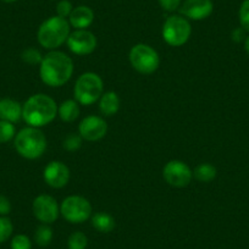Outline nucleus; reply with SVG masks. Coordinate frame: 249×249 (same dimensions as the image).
Instances as JSON below:
<instances>
[{"mask_svg":"<svg viewBox=\"0 0 249 249\" xmlns=\"http://www.w3.org/2000/svg\"><path fill=\"white\" fill-rule=\"evenodd\" d=\"M73 73V61L66 53L50 50L43 56L39 65V75L49 87H61L69 82Z\"/></svg>","mask_w":249,"mask_h":249,"instance_id":"nucleus-1","label":"nucleus"},{"mask_svg":"<svg viewBox=\"0 0 249 249\" xmlns=\"http://www.w3.org/2000/svg\"><path fill=\"white\" fill-rule=\"evenodd\" d=\"M57 105L52 97L43 93L33 94L22 105V119L32 127H43L54 121Z\"/></svg>","mask_w":249,"mask_h":249,"instance_id":"nucleus-2","label":"nucleus"},{"mask_svg":"<svg viewBox=\"0 0 249 249\" xmlns=\"http://www.w3.org/2000/svg\"><path fill=\"white\" fill-rule=\"evenodd\" d=\"M70 22L60 16H52L39 26L37 32L38 43L44 49L56 50L68 42L70 36Z\"/></svg>","mask_w":249,"mask_h":249,"instance_id":"nucleus-3","label":"nucleus"},{"mask_svg":"<svg viewBox=\"0 0 249 249\" xmlns=\"http://www.w3.org/2000/svg\"><path fill=\"white\" fill-rule=\"evenodd\" d=\"M15 148L25 159H38L47 149V138L39 128L28 126L15 136Z\"/></svg>","mask_w":249,"mask_h":249,"instance_id":"nucleus-4","label":"nucleus"},{"mask_svg":"<svg viewBox=\"0 0 249 249\" xmlns=\"http://www.w3.org/2000/svg\"><path fill=\"white\" fill-rule=\"evenodd\" d=\"M104 93L102 77L95 72H85L77 78L73 88L75 100L81 105H92Z\"/></svg>","mask_w":249,"mask_h":249,"instance_id":"nucleus-5","label":"nucleus"},{"mask_svg":"<svg viewBox=\"0 0 249 249\" xmlns=\"http://www.w3.org/2000/svg\"><path fill=\"white\" fill-rule=\"evenodd\" d=\"M192 35L190 20L182 15H171L162 25V39L171 47H181L186 44Z\"/></svg>","mask_w":249,"mask_h":249,"instance_id":"nucleus-6","label":"nucleus"},{"mask_svg":"<svg viewBox=\"0 0 249 249\" xmlns=\"http://www.w3.org/2000/svg\"><path fill=\"white\" fill-rule=\"evenodd\" d=\"M128 57H130L132 68L143 75H150L159 69V54L154 48L144 43L133 45L130 50Z\"/></svg>","mask_w":249,"mask_h":249,"instance_id":"nucleus-7","label":"nucleus"},{"mask_svg":"<svg viewBox=\"0 0 249 249\" xmlns=\"http://www.w3.org/2000/svg\"><path fill=\"white\" fill-rule=\"evenodd\" d=\"M92 204L82 196H69L60 205V214L71 224H82L92 216Z\"/></svg>","mask_w":249,"mask_h":249,"instance_id":"nucleus-8","label":"nucleus"},{"mask_svg":"<svg viewBox=\"0 0 249 249\" xmlns=\"http://www.w3.org/2000/svg\"><path fill=\"white\" fill-rule=\"evenodd\" d=\"M162 177L167 184L175 188H183L191 183L193 171L188 165L181 160H170L162 169Z\"/></svg>","mask_w":249,"mask_h":249,"instance_id":"nucleus-9","label":"nucleus"},{"mask_svg":"<svg viewBox=\"0 0 249 249\" xmlns=\"http://www.w3.org/2000/svg\"><path fill=\"white\" fill-rule=\"evenodd\" d=\"M32 212L38 221L50 225L59 217L60 207L54 197L49 195H40L33 200Z\"/></svg>","mask_w":249,"mask_h":249,"instance_id":"nucleus-10","label":"nucleus"},{"mask_svg":"<svg viewBox=\"0 0 249 249\" xmlns=\"http://www.w3.org/2000/svg\"><path fill=\"white\" fill-rule=\"evenodd\" d=\"M68 47L76 55H89L97 48V37L88 30H76L68 38Z\"/></svg>","mask_w":249,"mask_h":249,"instance_id":"nucleus-11","label":"nucleus"},{"mask_svg":"<svg viewBox=\"0 0 249 249\" xmlns=\"http://www.w3.org/2000/svg\"><path fill=\"white\" fill-rule=\"evenodd\" d=\"M107 132V124L103 117L90 115L85 117L78 124V133L83 141L97 142L105 137Z\"/></svg>","mask_w":249,"mask_h":249,"instance_id":"nucleus-12","label":"nucleus"},{"mask_svg":"<svg viewBox=\"0 0 249 249\" xmlns=\"http://www.w3.org/2000/svg\"><path fill=\"white\" fill-rule=\"evenodd\" d=\"M214 10L212 0H184L179 6V15L187 20L200 21L209 18Z\"/></svg>","mask_w":249,"mask_h":249,"instance_id":"nucleus-13","label":"nucleus"},{"mask_svg":"<svg viewBox=\"0 0 249 249\" xmlns=\"http://www.w3.org/2000/svg\"><path fill=\"white\" fill-rule=\"evenodd\" d=\"M43 178L48 186L59 190L65 187L70 181V169L62 161L54 160L44 167Z\"/></svg>","mask_w":249,"mask_h":249,"instance_id":"nucleus-14","label":"nucleus"},{"mask_svg":"<svg viewBox=\"0 0 249 249\" xmlns=\"http://www.w3.org/2000/svg\"><path fill=\"white\" fill-rule=\"evenodd\" d=\"M94 21V13L89 6L80 5L73 8L72 13L69 16V22L76 30H87Z\"/></svg>","mask_w":249,"mask_h":249,"instance_id":"nucleus-15","label":"nucleus"},{"mask_svg":"<svg viewBox=\"0 0 249 249\" xmlns=\"http://www.w3.org/2000/svg\"><path fill=\"white\" fill-rule=\"evenodd\" d=\"M21 119H22V105L18 100L10 98L0 99V120L15 124Z\"/></svg>","mask_w":249,"mask_h":249,"instance_id":"nucleus-16","label":"nucleus"},{"mask_svg":"<svg viewBox=\"0 0 249 249\" xmlns=\"http://www.w3.org/2000/svg\"><path fill=\"white\" fill-rule=\"evenodd\" d=\"M120 105H121V102H120V98L117 95V93L109 90V92L103 93L102 97H100L99 111L102 112V115H104L107 117L114 116L119 111Z\"/></svg>","mask_w":249,"mask_h":249,"instance_id":"nucleus-17","label":"nucleus"},{"mask_svg":"<svg viewBox=\"0 0 249 249\" xmlns=\"http://www.w3.org/2000/svg\"><path fill=\"white\" fill-rule=\"evenodd\" d=\"M90 221H92L93 229H95L100 233H109L116 226L114 216L104 212L95 213L90 216Z\"/></svg>","mask_w":249,"mask_h":249,"instance_id":"nucleus-18","label":"nucleus"},{"mask_svg":"<svg viewBox=\"0 0 249 249\" xmlns=\"http://www.w3.org/2000/svg\"><path fill=\"white\" fill-rule=\"evenodd\" d=\"M57 115L64 122H72L80 116V105L75 99L64 100L57 107Z\"/></svg>","mask_w":249,"mask_h":249,"instance_id":"nucleus-19","label":"nucleus"},{"mask_svg":"<svg viewBox=\"0 0 249 249\" xmlns=\"http://www.w3.org/2000/svg\"><path fill=\"white\" fill-rule=\"evenodd\" d=\"M216 175V167L213 164H209V162L198 165L195 171H193V177L199 182H204V183H208V182H212L213 179H215Z\"/></svg>","mask_w":249,"mask_h":249,"instance_id":"nucleus-20","label":"nucleus"},{"mask_svg":"<svg viewBox=\"0 0 249 249\" xmlns=\"http://www.w3.org/2000/svg\"><path fill=\"white\" fill-rule=\"evenodd\" d=\"M53 237H54V233H53V229L47 224H42L36 229L35 231V242L37 243V246L42 247H48L53 241Z\"/></svg>","mask_w":249,"mask_h":249,"instance_id":"nucleus-21","label":"nucleus"},{"mask_svg":"<svg viewBox=\"0 0 249 249\" xmlns=\"http://www.w3.org/2000/svg\"><path fill=\"white\" fill-rule=\"evenodd\" d=\"M88 246V237L81 231L72 232L69 236L68 248L69 249H86Z\"/></svg>","mask_w":249,"mask_h":249,"instance_id":"nucleus-22","label":"nucleus"},{"mask_svg":"<svg viewBox=\"0 0 249 249\" xmlns=\"http://www.w3.org/2000/svg\"><path fill=\"white\" fill-rule=\"evenodd\" d=\"M16 130L14 124L0 120V143H8L15 138Z\"/></svg>","mask_w":249,"mask_h":249,"instance_id":"nucleus-23","label":"nucleus"},{"mask_svg":"<svg viewBox=\"0 0 249 249\" xmlns=\"http://www.w3.org/2000/svg\"><path fill=\"white\" fill-rule=\"evenodd\" d=\"M43 56H44V55L40 54L39 50L35 49V48H27V49L23 50L22 54H21V59H22L26 64H30V65H40Z\"/></svg>","mask_w":249,"mask_h":249,"instance_id":"nucleus-24","label":"nucleus"},{"mask_svg":"<svg viewBox=\"0 0 249 249\" xmlns=\"http://www.w3.org/2000/svg\"><path fill=\"white\" fill-rule=\"evenodd\" d=\"M83 138L81 137L80 133L76 135V133H70L69 136H66V138L62 142V148L68 152H76V150L80 149L82 147Z\"/></svg>","mask_w":249,"mask_h":249,"instance_id":"nucleus-25","label":"nucleus"},{"mask_svg":"<svg viewBox=\"0 0 249 249\" xmlns=\"http://www.w3.org/2000/svg\"><path fill=\"white\" fill-rule=\"evenodd\" d=\"M14 232V225L8 216H0V243L8 241Z\"/></svg>","mask_w":249,"mask_h":249,"instance_id":"nucleus-26","label":"nucleus"},{"mask_svg":"<svg viewBox=\"0 0 249 249\" xmlns=\"http://www.w3.org/2000/svg\"><path fill=\"white\" fill-rule=\"evenodd\" d=\"M238 18L241 27L249 33V0H244L239 6Z\"/></svg>","mask_w":249,"mask_h":249,"instance_id":"nucleus-27","label":"nucleus"},{"mask_svg":"<svg viewBox=\"0 0 249 249\" xmlns=\"http://www.w3.org/2000/svg\"><path fill=\"white\" fill-rule=\"evenodd\" d=\"M11 249H32V242H31L30 237L26 234H16L13 239H11Z\"/></svg>","mask_w":249,"mask_h":249,"instance_id":"nucleus-28","label":"nucleus"},{"mask_svg":"<svg viewBox=\"0 0 249 249\" xmlns=\"http://www.w3.org/2000/svg\"><path fill=\"white\" fill-rule=\"evenodd\" d=\"M72 10L73 6L70 0H61L56 5V14L60 18H68L71 15V13H72Z\"/></svg>","mask_w":249,"mask_h":249,"instance_id":"nucleus-29","label":"nucleus"},{"mask_svg":"<svg viewBox=\"0 0 249 249\" xmlns=\"http://www.w3.org/2000/svg\"><path fill=\"white\" fill-rule=\"evenodd\" d=\"M158 1L161 9H164L167 13H174L175 10L179 9L182 4L181 0H158Z\"/></svg>","mask_w":249,"mask_h":249,"instance_id":"nucleus-30","label":"nucleus"},{"mask_svg":"<svg viewBox=\"0 0 249 249\" xmlns=\"http://www.w3.org/2000/svg\"><path fill=\"white\" fill-rule=\"evenodd\" d=\"M11 212V203L5 196L0 195V216H6Z\"/></svg>","mask_w":249,"mask_h":249,"instance_id":"nucleus-31","label":"nucleus"},{"mask_svg":"<svg viewBox=\"0 0 249 249\" xmlns=\"http://www.w3.org/2000/svg\"><path fill=\"white\" fill-rule=\"evenodd\" d=\"M231 39L233 40L234 43L244 42V39H246V31L242 27L234 28L231 33Z\"/></svg>","mask_w":249,"mask_h":249,"instance_id":"nucleus-32","label":"nucleus"},{"mask_svg":"<svg viewBox=\"0 0 249 249\" xmlns=\"http://www.w3.org/2000/svg\"><path fill=\"white\" fill-rule=\"evenodd\" d=\"M244 50H246L247 54L249 55V36L246 37V39H244Z\"/></svg>","mask_w":249,"mask_h":249,"instance_id":"nucleus-33","label":"nucleus"},{"mask_svg":"<svg viewBox=\"0 0 249 249\" xmlns=\"http://www.w3.org/2000/svg\"><path fill=\"white\" fill-rule=\"evenodd\" d=\"M4 3H15V1H18V0H3Z\"/></svg>","mask_w":249,"mask_h":249,"instance_id":"nucleus-34","label":"nucleus"}]
</instances>
